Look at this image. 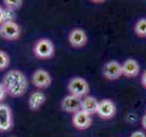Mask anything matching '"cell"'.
<instances>
[{
  "label": "cell",
  "mask_w": 146,
  "mask_h": 137,
  "mask_svg": "<svg viewBox=\"0 0 146 137\" xmlns=\"http://www.w3.org/2000/svg\"><path fill=\"white\" fill-rule=\"evenodd\" d=\"M5 21V7L0 6V25H2Z\"/></svg>",
  "instance_id": "cell-20"
},
{
  "label": "cell",
  "mask_w": 146,
  "mask_h": 137,
  "mask_svg": "<svg viewBox=\"0 0 146 137\" xmlns=\"http://www.w3.org/2000/svg\"><path fill=\"white\" fill-rule=\"evenodd\" d=\"M99 106V102L97 99L92 97V96H86L82 99L81 103V110L83 112L89 113L90 115H92L94 113H97Z\"/></svg>",
  "instance_id": "cell-14"
},
{
  "label": "cell",
  "mask_w": 146,
  "mask_h": 137,
  "mask_svg": "<svg viewBox=\"0 0 146 137\" xmlns=\"http://www.w3.org/2000/svg\"><path fill=\"white\" fill-rule=\"evenodd\" d=\"M141 124H143V127L146 130V114L143 117V120H141Z\"/></svg>",
  "instance_id": "cell-23"
},
{
  "label": "cell",
  "mask_w": 146,
  "mask_h": 137,
  "mask_svg": "<svg viewBox=\"0 0 146 137\" xmlns=\"http://www.w3.org/2000/svg\"><path fill=\"white\" fill-rule=\"evenodd\" d=\"M122 75L127 78H134L139 74L140 65L137 61L133 59H129L121 65Z\"/></svg>",
  "instance_id": "cell-12"
},
{
  "label": "cell",
  "mask_w": 146,
  "mask_h": 137,
  "mask_svg": "<svg viewBox=\"0 0 146 137\" xmlns=\"http://www.w3.org/2000/svg\"><path fill=\"white\" fill-rule=\"evenodd\" d=\"M3 3L5 8L11 9L14 11L20 9L23 6V1H21V0H4Z\"/></svg>",
  "instance_id": "cell-16"
},
{
  "label": "cell",
  "mask_w": 146,
  "mask_h": 137,
  "mask_svg": "<svg viewBox=\"0 0 146 137\" xmlns=\"http://www.w3.org/2000/svg\"><path fill=\"white\" fill-rule=\"evenodd\" d=\"M9 63H10V59H9L8 54L3 50H0V71L7 68Z\"/></svg>",
  "instance_id": "cell-17"
},
{
  "label": "cell",
  "mask_w": 146,
  "mask_h": 137,
  "mask_svg": "<svg viewBox=\"0 0 146 137\" xmlns=\"http://www.w3.org/2000/svg\"><path fill=\"white\" fill-rule=\"evenodd\" d=\"M21 27L16 21H5L0 25V38L7 41H15L20 39Z\"/></svg>",
  "instance_id": "cell-3"
},
{
  "label": "cell",
  "mask_w": 146,
  "mask_h": 137,
  "mask_svg": "<svg viewBox=\"0 0 146 137\" xmlns=\"http://www.w3.org/2000/svg\"><path fill=\"white\" fill-rule=\"evenodd\" d=\"M141 84L146 89V70L143 73V76H141Z\"/></svg>",
  "instance_id": "cell-22"
},
{
  "label": "cell",
  "mask_w": 146,
  "mask_h": 137,
  "mask_svg": "<svg viewBox=\"0 0 146 137\" xmlns=\"http://www.w3.org/2000/svg\"><path fill=\"white\" fill-rule=\"evenodd\" d=\"M92 123L91 115L83 112L82 110L73 114L72 124L78 130H87Z\"/></svg>",
  "instance_id": "cell-10"
},
{
  "label": "cell",
  "mask_w": 146,
  "mask_h": 137,
  "mask_svg": "<svg viewBox=\"0 0 146 137\" xmlns=\"http://www.w3.org/2000/svg\"><path fill=\"white\" fill-rule=\"evenodd\" d=\"M35 57L40 59H48L54 56L55 46L49 39H39L33 47Z\"/></svg>",
  "instance_id": "cell-2"
},
{
  "label": "cell",
  "mask_w": 146,
  "mask_h": 137,
  "mask_svg": "<svg viewBox=\"0 0 146 137\" xmlns=\"http://www.w3.org/2000/svg\"><path fill=\"white\" fill-rule=\"evenodd\" d=\"M16 16V11L5 8V20L6 21H15Z\"/></svg>",
  "instance_id": "cell-18"
},
{
  "label": "cell",
  "mask_w": 146,
  "mask_h": 137,
  "mask_svg": "<svg viewBox=\"0 0 146 137\" xmlns=\"http://www.w3.org/2000/svg\"><path fill=\"white\" fill-rule=\"evenodd\" d=\"M7 95V91H6V90H5L3 84L0 83V103H1L3 100H5V98H6Z\"/></svg>",
  "instance_id": "cell-19"
},
{
  "label": "cell",
  "mask_w": 146,
  "mask_h": 137,
  "mask_svg": "<svg viewBox=\"0 0 146 137\" xmlns=\"http://www.w3.org/2000/svg\"><path fill=\"white\" fill-rule=\"evenodd\" d=\"M45 102H46L45 93L41 90H35L30 94L27 104H29V108L31 111H38Z\"/></svg>",
  "instance_id": "cell-13"
},
{
  "label": "cell",
  "mask_w": 146,
  "mask_h": 137,
  "mask_svg": "<svg viewBox=\"0 0 146 137\" xmlns=\"http://www.w3.org/2000/svg\"><path fill=\"white\" fill-rule=\"evenodd\" d=\"M116 105L111 100L104 99L99 102L97 113L102 120H110L113 118L116 114Z\"/></svg>",
  "instance_id": "cell-7"
},
{
  "label": "cell",
  "mask_w": 146,
  "mask_h": 137,
  "mask_svg": "<svg viewBox=\"0 0 146 137\" xmlns=\"http://www.w3.org/2000/svg\"><path fill=\"white\" fill-rule=\"evenodd\" d=\"M102 72L104 77L107 80H114L119 79L122 75L121 65L116 61H111L105 63L102 68Z\"/></svg>",
  "instance_id": "cell-8"
},
{
  "label": "cell",
  "mask_w": 146,
  "mask_h": 137,
  "mask_svg": "<svg viewBox=\"0 0 146 137\" xmlns=\"http://www.w3.org/2000/svg\"><path fill=\"white\" fill-rule=\"evenodd\" d=\"M31 82L36 88L43 90L47 89L52 83V78L49 72L43 68L36 70L31 77Z\"/></svg>",
  "instance_id": "cell-5"
},
{
  "label": "cell",
  "mask_w": 146,
  "mask_h": 137,
  "mask_svg": "<svg viewBox=\"0 0 146 137\" xmlns=\"http://www.w3.org/2000/svg\"><path fill=\"white\" fill-rule=\"evenodd\" d=\"M134 31L140 38H146V18H141L136 22Z\"/></svg>",
  "instance_id": "cell-15"
},
{
  "label": "cell",
  "mask_w": 146,
  "mask_h": 137,
  "mask_svg": "<svg viewBox=\"0 0 146 137\" xmlns=\"http://www.w3.org/2000/svg\"><path fill=\"white\" fill-rule=\"evenodd\" d=\"M130 137H146V134H144L143 132L136 131V132H132Z\"/></svg>",
  "instance_id": "cell-21"
},
{
  "label": "cell",
  "mask_w": 146,
  "mask_h": 137,
  "mask_svg": "<svg viewBox=\"0 0 146 137\" xmlns=\"http://www.w3.org/2000/svg\"><path fill=\"white\" fill-rule=\"evenodd\" d=\"M13 125L14 120L11 108L7 104L0 103V132L10 131Z\"/></svg>",
  "instance_id": "cell-6"
},
{
  "label": "cell",
  "mask_w": 146,
  "mask_h": 137,
  "mask_svg": "<svg viewBox=\"0 0 146 137\" xmlns=\"http://www.w3.org/2000/svg\"><path fill=\"white\" fill-rule=\"evenodd\" d=\"M88 37L86 32L81 29H74L68 34V42L75 49H80L87 44Z\"/></svg>",
  "instance_id": "cell-11"
},
{
  "label": "cell",
  "mask_w": 146,
  "mask_h": 137,
  "mask_svg": "<svg viewBox=\"0 0 146 137\" xmlns=\"http://www.w3.org/2000/svg\"><path fill=\"white\" fill-rule=\"evenodd\" d=\"M68 90L70 93V95L82 98L88 96L90 92V86L88 81L83 78L74 77L68 82Z\"/></svg>",
  "instance_id": "cell-4"
},
{
  "label": "cell",
  "mask_w": 146,
  "mask_h": 137,
  "mask_svg": "<svg viewBox=\"0 0 146 137\" xmlns=\"http://www.w3.org/2000/svg\"><path fill=\"white\" fill-rule=\"evenodd\" d=\"M2 84L7 94L14 98L22 97L29 89L27 76L18 70H8L3 77Z\"/></svg>",
  "instance_id": "cell-1"
},
{
  "label": "cell",
  "mask_w": 146,
  "mask_h": 137,
  "mask_svg": "<svg viewBox=\"0 0 146 137\" xmlns=\"http://www.w3.org/2000/svg\"><path fill=\"white\" fill-rule=\"evenodd\" d=\"M81 103H82V99L76 97L73 95H68L61 102V109L62 111L68 113H76L81 110Z\"/></svg>",
  "instance_id": "cell-9"
}]
</instances>
